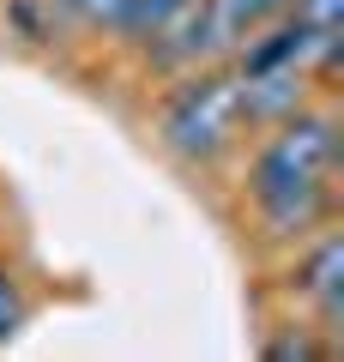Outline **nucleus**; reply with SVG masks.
I'll return each mask as SVG.
<instances>
[{
  "instance_id": "obj_1",
  "label": "nucleus",
  "mask_w": 344,
  "mask_h": 362,
  "mask_svg": "<svg viewBox=\"0 0 344 362\" xmlns=\"http://www.w3.org/2000/svg\"><path fill=\"white\" fill-rule=\"evenodd\" d=\"M332 163H338V127L332 115H284L278 133L260 145L248 194L260 206L272 242L308 235L320 218L332 211Z\"/></svg>"
},
{
  "instance_id": "obj_2",
  "label": "nucleus",
  "mask_w": 344,
  "mask_h": 362,
  "mask_svg": "<svg viewBox=\"0 0 344 362\" xmlns=\"http://www.w3.org/2000/svg\"><path fill=\"white\" fill-rule=\"evenodd\" d=\"M248 109H242V73L236 66H193L188 85L164 109V145L181 163H212L242 139Z\"/></svg>"
},
{
  "instance_id": "obj_3",
  "label": "nucleus",
  "mask_w": 344,
  "mask_h": 362,
  "mask_svg": "<svg viewBox=\"0 0 344 362\" xmlns=\"http://www.w3.org/2000/svg\"><path fill=\"white\" fill-rule=\"evenodd\" d=\"M308 78H314V66H302V61L242 73V109H248V127L296 115V109H302V97H308Z\"/></svg>"
},
{
  "instance_id": "obj_4",
  "label": "nucleus",
  "mask_w": 344,
  "mask_h": 362,
  "mask_svg": "<svg viewBox=\"0 0 344 362\" xmlns=\"http://www.w3.org/2000/svg\"><path fill=\"white\" fill-rule=\"evenodd\" d=\"M296 290L314 302L320 326L338 332V320H344V235H320L314 242V254H308L302 272H296Z\"/></svg>"
},
{
  "instance_id": "obj_5",
  "label": "nucleus",
  "mask_w": 344,
  "mask_h": 362,
  "mask_svg": "<svg viewBox=\"0 0 344 362\" xmlns=\"http://www.w3.org/2000/svg\"><path fill=\"white\" fill-rule=\"evenodd\" d=\"M30 320V302H25V290L13 284V278H6V272H0V350L13 344L18 338V326Z\"/></svg>"
},
{
  "instance_id": "obj_6",
  "label": "nucleus",
  "mask_w": 344,
  "mask_h": 362,
  "mask_svg": "<svg viewBox=\"0 0 344 362\" xmlns=\"http://www.w3.org/2000/svg\"><path fill=\"white\" fill-rule=\"evenodd\" d=\"M266 356H272V362H314V356H320V344L302 332V326H296V332L272 338V344H266Z\"/></svg>"
}]
</instances>
